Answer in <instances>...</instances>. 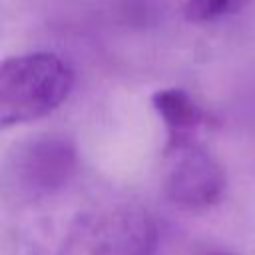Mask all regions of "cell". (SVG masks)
<instances>
[{"label":"cell","mask_w":255,"mask_h":255,"mask_svg":"<svg viewBox=\"0 0 255 255\" xmlns=\"http://www.w3.org/2000/svg\"><path fill=\"white\" fill-rule=\"evenodd\" d=\"M74 88L72 68L52 52L4 60L0 68V124L36 122L60 108Z\"/></svg>","instance_id":"1"},{"label":"cell","mask_w":255,"mask_h":255,"mask_svg":"<svg viewBox=\"0 0 255 255\" xmlns=\"http://www.w3.org/2000/svg\"><path fill=\"white\" fill-rule=\"evenodd\" d=\"M155 221L137 207L114 205L78 215L56 255H155Z\"/></svg>","instance_id":"2"},{"label":"cell","mask_w":255,"mask_h":255,"mask_svg":"<svg viewBox=\"0 0 255 255\" xmlns=\"http://www.w3.org/2000/svg\"><path fill=\"white\" fill-rule=\"evenodd\" d=\"M76 169L74 141L62 133H40L12 149L4 167V185L18 201H40L64 189Z\"/></svg>","instance_id":"3"},{"label":"cell","mask_w":255,"mask_h":255,"mask_svg":"<svg viewBox=\"0 0 255 255\" xmlns=\"http://www.w3.org/2000/svg\"><path fill=\"white\" fill-rule=\"evenodd\" d=\"M163 191L167 199L181 209H207L215 205L225 191V171L195 139L167 141Z\"/></svg>","instance_id":"4"},{"label":"cell","mask_w":255,"mask_h":255,"mask_svg":"<svg viewBox=\"0 0 255 255\" xmlns=\"http://www.w3.org/2000/svg\"><path fill=\"white\" fill-rule=\"evenodd\" d=\"M151 106L167 128L169 141L193 139L197 128L209 124V114L181 88H165L151 96Z\"/></svg>","instance_id":"5"},{"label":"cell","mask_w":255,"mask_h":255,"mask_svg":"<svg viewBox=\"0 0 255 255\" xmlns=\"http://www.w3.org/2000/svg\"><path fill=\"white\" fill-rule=\"evenodd\" d=\"M245 2L247 0H187L183 6V14L189 22L205 24L235 14L245 6Z\"/></svg>","instance_id":"6"},{"label":"cell","mask_w":255,"mask_h":255,"mask_svg":"<svg viewBox=\"0 0 255 255\" xmlns=\"http://www.w3.org/2000/svg\"><path fill=\"white\" fill-rule=\"evenodd\" d=\"M203 255H227V253H221V251H209V253H203Z\"/></svg>","instance_id":"7"}]
</instances>
